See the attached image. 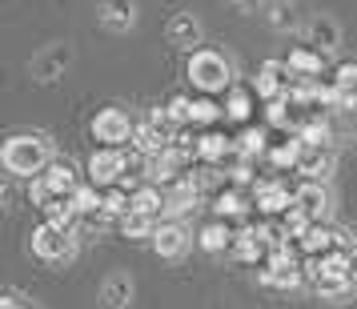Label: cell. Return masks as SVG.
Returning <instances> with one entry per match:
<instances>
[{
    "label": "cell",
    "instance_id": "5",
    "mask_svg": "<svg viewBox=\"0 0 357 309\" xmlns=\"http://www.w3.org/2000/svg\"><path fill=\"white\" fill-rule=\"evenodd\" d=\"M305 281V269L293 261V253L285 245H277L269 249V265L261 269V285H269V289H297Z\"/></svg>",
    "mask_w": 357,
    "mask_h": 309
},
{
    "label": "cell",
    "instance_id": "20",
    "mask_svg": "<svg viewBox=\"0 0 357 309\" xmlns=\"http://www.w3.org/2000/svg\"><path fill=\"white\" fill-rule=\"evenodd\" d=\"M333 89H337V100L345 113H357V61H345L333 77Z\"/></svg>",
    "mask_w": 357,
    "mask_h": 309
},
{
    "label": "cell",
    "instance_id": "12",
    "mask_svg": "<svg viewBox=\"0 0 357 309\" xmlns=\"http://www.w3.org/2000/svg\"><path fill=\"white\" fill-rule=\"evenodd\" d=\"M165 36H169V45H173V49H181V52H189V56H193V52L201 49V40H205V24H201L197 13H177V17L169 20Z\"/></svg>",
    "mask_w": 357,
    "mask_h": 309
},
{
    "label": "cell",
    "instance_id": "37",
    "mask_svg": "<svg viewBox=\"0 0 357 309\" xmlns=\"http://www.w3.org/2000/svg\"><path fill=\"white\" fill-rule=\"evenodd\" d=\"M229 4H233L237 13H245V17H249V13H257V8L265 4V0H229Z\"/></svg>",
    "mask_w": 357,
    "mask_h": 309
},
{
    "label": "cell",
    "instance_id": "21",
    "mask_svg": "<svg viewBox=\"0 0 357 309\" xmlns=\"http://www.w3.org/2000/svg\"><path fill=\"white\" fill-rule=\"evenodd\" d=\"M233 253H237L241 261H249V265H257V261L265 257V237H261V229H245V233H237Z\"/></svg>",
    "mask_w": 357,
    "mask_h": 309
},
{
    "label": "cell",
    "instance_id": "25",
    "mask_svg": "<svg viewBox=\"0 0 357 309\" xmlns=\"http://www.w3.org/2000/svg\"><path fill=\"white\" fill-rule=\"evenodd\" d=\"M229 153H233V141H229V137H221V133H205V137H201V141H197V157H201V161H225Z\"/></svg>",
    "mask_w": 357,
    "mask_h": 309
},
{
    "label": "cell",
    "instance_id": "32",
    "mask_svg": "<svg viewBox=\"0 0 357 309\" xmlns=\"http://www.w3.org/2000/svg\"><path fill=\"white\" fill-rule=\"evenodd\" d=\"M297 161H301V137L297 141H289V145H281V149H273V165L277 169H297Z\"/></svg>",
    "mask_w": 357,
    "mask_h": 309
},
{
    "label": "cell",
    "instance_id": "15",
    "mask_svg": "<svg viewBox=\"0 0 357 309\" xmlns=\"http://www.w3.org/2000/svg\"><path fill=\"white\" fill-rule=\"evenodd\" d=\"M97 297H100V309H129L132 297H137V281L125 269H116V273H109L100 281Z\"/></svg>",
    "mask_w": 357,
    "mask_h": 309
},
{
    "label": "cell",
    "instance_id": "19",
    "mask_svg": "<svg viewBox=\"0 0 357 309\" xmlns=\"http://www.w3.org/2000/svg\"><path fill=\"white\" fill-rule=\"evenodd\" d=\"M257 209L261 213H289L293 193L285 185H277V181H265V185H257Z\"/></svg>",
    "mask_w": 357,
    "mask_h": 309
},
{
    "label": "cell",
    "instance_id": "9",
    "mask_svg": "<svg viewBox=\"0 0 357 309\" xmlns=\"http://www.w3.org/2000/svg\"><path fill=\"white\" fill-rule=\"evenodd\" d=\"M305 45L313 52H321V56H333V52L341 49V20L333 17V13H317V17H309Z\"/></svg>",
    "mask_w": 357,
    "mask_h": 309
},
{
    "label": "cell",
    "instance_id": "4",
    "mask_svg": "<svg viewBox=\"0 0 357 309\" xmlns=\"http://www.w3.org/2000/svg\"><path fill=\"white\" fill-rule=\"evenodd\" d=\"M68 68H73V45H68V40H52V45H45V49L29 61V77H33L36 84H56Z\"/></svg>",
    "mask_w": 357,
    "mask_h": 309
},
{
    "label": "cell",
    "instance_id": "28",
    "mask_svg": "<svg viewBox=\"0 0 357 309\" xmlns=\"http://www.w3.org/2000/svg\"><path fill=\"white\" fill-rule=\"evenodd\" d=\"M129 213H132V193L121 189V185H113L105 193V217H129Z\"/></svg>",
    "mask_w": 357,
    "mask_h": 309
},
{
    "label": "cell",
    "instance_id": "10",
    "mask_svg": "<svg viewBox=\"0 0 357 309\" xmlns=\"http://www.w3.org/2000/svg\"><path fill=\"white\" fill-rule=\"evenodd\" d=\"M189 245H193V233L185 229V221H161L157 233H153V249L165 261H181L189 253Z\"/></svg>",
    "mask_w": 357,
    "mask_h": 309
},
{
    "label": "cell",
    "instance_id": "6",
    "mask_svg": "<svg viewBox=\"0 0 357 309\" xmlns=\"http://www.w3.org/2000/svg\"><path fill=\"white\" fill-rule=\"evenodd\" d=\"M132 129H137V121L125 109H100L93 116V137L105 141V149H121L125 141H132Z\"/></svg>",
    "mask_w": 357,
    "mask_h": 309
},
{
    "label": "cell",
    "instance_id": "13",
    "mask_svg": "<svg viewBox=\"0 0 357 309\" xmlns=\"http://www.w3.org/2000/svg\"><path fill=\"white\" fill-rule=\"evenodd\" d=\"M293 209H301L313 225L325 221L329 209H333V197H329V189H325V181H305L301 189H293Z\"/></svg>",
    "mask_w": 357,
    "mask_h": 309
},
{
    "label": "cell",
    "instance_id": "29",
    "mask_svg": "<svg viewBox=\"0 0 357 309\" xmlns=\"http://www.w3.org/2000/svg\"><path fill=\"white\" fill-rule=\"evenodd\" d=\"M249 109H253V97H249L245 89H229V97H225V116L229 121H245Z\"/></svg>",
    "mask_w": 357,
    "mask_h": 309
},
{
    "label": "cell",
    "instance_id": "14",
    "mask_svg": "<svg viewBox=\"0 0 357 309\" xmlns=\"http://www.w3.org/2000/svg\"><path fill=\"white\" fill-rule=\"evenodd\" d=\"M337 169V153L333 145H305L301 141V161H297V173H305V181H329Z\"/></svg>",
    "mask_w": 357,
    "mask_h": 309
},
{
    "label": "cell",
    "instance_id": "2",
    "mask_svg": "<svg viewBox=\"0 0 357 309\" xmlns=\"http://www.w3.org/2000/svg\"><path fill=\"white\" fill-rule=\"evenodd\" d=\"M189 81L201 93H229L233 89V61L217 49H197L189 56Z\"/></svg>",
    "mask_w": 357,
    "mask_h": 309
},
{
    "label": "cell",
    "instance_id": "16",
    "mask_svg": "<svg viewBox=\"0 0 357 309\" xmlns=\"http://www.w3.org/2000/svg\"><path fill=\"white\" fill-rule=\"evenodd\" d=\"M36 181L45 185V193L49 197H73L77 189H81V185H77V169H73V161H52Z\"/></svg>",
    "mask_w": 357,
    "mask_h": 309
},
{
    "label": "cell",
    "instance_id": "36",
    "mask_svg": "<svg viewBox=\"0 0 357 309\" xmlns=\"http://www.w3.org/2000/svg\"><path fill=\"white\" fill-rule=\"evenodd\" d=\"M0 309H33V306H24V297H20V293H4V301H0Z\"/></svg>",
    "mask_w": 357,
    "mask_h": 309
},
{
    "label": "cell",
    "instance_id": "7",
    "mask_svg": "<svg viewBox=\"0 0 357 309\" xmlns=\"http://www.w3.org/2000/svg\"><path fill=\"white\" fill-rule=\"evenodd\" d=\"M125 173H129V157L121 149H97L89 157V185H97V189H113Z\"/></svg>",
    "mask_w": 357,
    "mask_h": 309
},
{
    "label": "cell",
    "instance_id": "24",
    "mask_svg": "<svg viewBox=\"0 0 357 309\" xmlns=\"http://www.w3.org/2000/svg\"><path fill=\"white\" fill-rule=\"evenodd\" d=\"M45 221H52V225H65V229H77L81 213H77V205H73V197H52L49 205H45Z\"/></svg>",
    "mask_w": 357,
    "mask_h": 309
},
{
    "label": "cell",
    "instance_id": "22",
    "mask_svg": "<svg viewBox=\"0 0 357 309\" xmlns=\"http://www.w3.org/2000/svg\"><path fill=\"white\" fill-rule=\"evenodd\" d=\"M285 65H289V73H297V77H305V81H313V77L321 73L325 56H321V52H313V49H293Z\"/></svg>",
    "mask_w": 357,
    "mask_h": 309
},
{
    "label": "cell",
    "instance_id": "38",
    "mask_svg": "<svg viewBox=\"0 0 357 309\" xmlns=\"http://www.w3.org/2000/svg\"><path fill=\"white\" fill-rule=\"evenodd\" d=\"M345 257H349V269H354V277H357V241L345 245Z\"/></svg>",
    "mask_w": 357,
    "mask_h": 309
},
{
    "label": "cell",
    "instance_id": "33",
    "mask_svg": "<svg viewBox=\"0 0 357 309\" xmlns=\"http://www.w3.org/2000/svg\"><path fill=\"white\" fill-rule=\"evenodd\" d=\"M261 149H265V129H245L237 153H245V157H257Z\"/></svg>",
    "mask_w": 357,
    "mask_h": 309
},
{
    "label": "cell",
    "instance_id": "30",
    "mask_svg": "<svg viewBox=\"0 0 357 309\" xmlns=\"http://www.w3.org/2000/svg\"><path fill=\"white\" fill-rule=\"evenodd\" d=\"M165 113H169V121H173V125H193V100L189 97H173L169 100V105H165Z\"/></svg>",
    "mask_w": 357,
    "mask_h": 309
},
{
    "label": "cell",
    "instance_id": "35",
    "mask_svg": "<svg viewBox=\"0 0 357 309\" xmlns=\"http://www.w3.org/2000/svg\"><path fill=\"white\" fill-rule=\"evenodd\" d=\"M289 97H281V100H269V125H289Z\"/></svg>",
    "mask_w": 357,
    "mask_h": 309
},
{
    "label": "cell",
    "instance_id": "17",
    "mask_svg": "<svg viewBox=\"0 0 357 309\" xmlns=\"http://www.w3.org/2000/svg\"><path fill=\"white\" fill-rule=\"evenodd\" d=\"M197 201H201V189L193 185V177H181L177 185L165 193V213H169V221H181L185 213H193Z\"/></svg>",
    "mask_w": 357,
    "mask_h": 309
},
{
    "label": "cell",
    "instance_id": "31",
    "mask_svg": "<svg viewBox=\"0 0 357 309\" xmlns=\"http://www.w3.org/2000/svg\"><path fill=\"white\" fill-rule=\"evenodd\" d=\"M213 209L221 213V221H225V217L245 213V201H241V193H237V189H225V193H217V205H213Z\"/></svg>",
    "mask_w": 357,
    "mask_h": 309
},
{
    "label": "cell",
    "instance_id": "11",
    "mask_svg": "<svg viewBox=\"0 0 357 309\" xmlns=\"http://www.w3.org/2000/svg\"><path fill=\"white\" fill-rule=\"evenodd\" d=\"M293 77L289 65L285 61H265V65L257 68V97L269 105V100H281V97H289V89H293Z\"/></svg>",
    "mask_w": 357,
    "mask_h": 309
},
{
    "label": "cell",
    "instance_id": "23",
    "mask_svg": "<svg viewBox=\"0 0 357 309\" xmlns=\"http://www.w3.org/2000/svg\"><path fill=\"white\" fill-rule=\"evenodd\" d=\"M132 213H145V217H157V213H165L161 185H141V189H132Z\"/></svg>",
    "mask_w": 357,
    "mask_h": 309
},
{
    "label": "cell",
    "instance_id": "3",
    "mask_svg": "<svg viewBox=\"0 0 357 309\" xmlns=\"http://www.w3.org/2000/svg\"><path fill=\"white\" fill-rule=\"evenodd\" d=\"M33 253L40 261H49V265H68V261L77 257V229H65V225H45L33 229Z\"/></svg>",
    "mask_w": 357,
    "mask_h": 309
},
{
    "label": "cell",
    "instance_id": "26",
    "mask_svg": "<svg viewBox=\"0 0 357 309\" xmlns=\"http://www.w3.org/2000/svg\"><path fill=\"white\" fill-rule=\"evenodd\" d=\"M233 241H237V237H233V229H229L225 221H213V225L201 229V249H205V253H221V249H229Z\"/></svg>",
    "mask_w": 357,
    "mask_h": 309
},
{
    "label": "cell",
    "instance_id": "1",
    "mask_svg": "<svg viewBox=\"0 0 357 309\" xmlns=\"http://www.w3.org/2000/svg\"><path fill=\"white\" fill-rule=\"evenodd\" d=\"M52 161L56 157H52V145L45 133H13L0 149V165L8 177H40Z\"/></svg>",
    "mask_w": 357,
    "mask_h": 309
},
{
    "label": "cell",
    "instance_id": "8",
    "mask_svg": "<svg viewBox=\"0 0 357 309\" xmlns=\"http://www.w3.org/2000/svg\"><path fill=\"white\" fill-rule=\"evenodd\" d=\"M137 0H97V24L105 33L125 36L137 29Z\"/></svg>",
    "mask_w": 357,
    "mask_h": 309
},
{
    "label": "cell",
    "instance_id": "27",
    "mask_svg": "<svg viewBox=\"0 0 357 309\" xmlns=\"http://www.w3.org/2000/svg\"><path fill=\"white\" fill-rule=\"evenodd\" d=\"M121 233H125V237H132V241H141V237H149V241H153L157 225H153V217H145V213H129V217H121Z\"/></svg>",
    "mask_w": 357,
    "mask_h": 309
},
{
    "label": "cell",
    "instance_id": "18",
    "mask_svg": "<svg viewBox=\"0 0 357 309\" xmlns=\"http://www.w3.org/2000/svg\"><path fill=\"white\" fill-rule=\"evenodd\" d=\"M265 24L273 29V33H297L301 29V17H297V4L293 0H269L265 4Z\"/></svg>",
    "mask_w": 357,
    "mask_h": 309
},
{
    "label": "cell",
    "instance_id": "34",
    "mask_svg": "<svg viewBox=\"0 0 357 309\" xmlns=\"http://www.w3.org/2000/svg\"><path fill=\"white\" fill-rule=\"evenodd\" d=\"M221 116V109L213 105L209 97H201V100H193V125H213Z\"/></svg>",
    "mask_w": 357,
    "mask_h": 309
}]
</instances>
